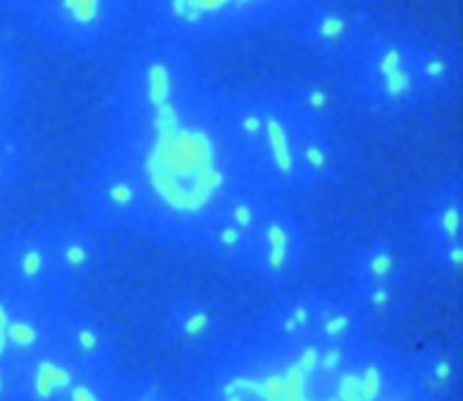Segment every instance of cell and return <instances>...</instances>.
<instances>
[{
    "label": "cell",
    "instance_id": "30bf717a",
    "mask_svg": "<svg viewBox=\"0 0 463 401\" xmlns=\"http://www.w3.org/2000/svg\"><path fill=\"white\" fill-rule=\"evenodd\" d=\"M51 349L89 370H118L114 334L80 294L60 293L51 296Z\"/></svg>",
    "mask_w": 463,
    "mask_h": 401
},
{
    "label": "cell",
    "instance_id": "e0dca14e",
    "mask_svg": "<svg viewBox=\"0 0 463 401\" xmlns=\"http://www.w3.org/2000/svg\"><path fill=\"white\" fill-rule=\"evenodd\" d=\"M51 347V296L9 289L0 332V356L16 363Z\"/></svg>",
    "mask_w": 463,
    "mask_h": 401
},
{
    "label": "cell",
    "instance_id": "7402d4cb",
    "mask_svg": "<svg viewBox=\"0 0 463 401\" xmlns=\"http://www.w3.org/2000/svg\"><path fill=\"white\" fill-rule=\"evenodd\" d=\"M25 94V69L14 49L0 36V117H18Z\"/></svg>",
    "mask_w": 463,
    "mask_h": 401
},
{
    "label": "cell",
    "instance_id": "6da1fadb",
    "mask_svg": "<svg viewBox=\"0 0 463 401\" xmlns=\"http://www.w3.org/2000/svg\"><path fill=\"white\" fill-rule=\"evenodd\" d=\"M101 146L141 190L139 235L201 247L232 199L250 190L233 145L228 90L183 43L148 38L119 63Z\"/></svg>",
    "mask_w": 463,
    "mask_h": 401
},
{
    "label": "cell",
    "instance_id": "484cf974",
    "mask_svg": "<svg viewBox=\"0 0 463 401\" xmlns=\"http://www.w3.org/2000/svg\"><path fill=\"white\" fill-rule=\"evenodd\" d=\"M13 363L0 356V401H11Z\"/></svg>",
    "mask_w": 463,
    "mask_h": 401
},
{
    "label": "cell",
    "instance_id": "9a60e30c",
    "mask_svg": "<svg viewBox=\"0 0 463 401\" xmlns=\"http://www.w3.org/2000/svg\"><path fill=\"white\" fill-rule=\"evenodd\" d=\"M289 22L313 54L338 67L369 29L365 14L344 0H311Z\"/></svg>",
    "mask_w": 463,
    "mask_h": 401
},
{
    "label": "cell",
    "instance_id": "8992f818",
    "mask_svg": "<svg viewBox=\"0 0 463 401\" xmlns=\"http://www.w3.org/2000/svg\"><path fill=\"white\" fill-rule=\"evenodd\" d=\"M345 294L369 325L403 318L412 303V276L407 256L391 237H371L353 253Z\"/></svg>",
    "mask_w": 463,
    "mask_h": 401
},
{
    "label": "cell",
    "instance_id": "7a4b0ae2",
    "mask_svg": "<svg viewBox=\"0 0 463 401\" xmlns=\"http://www.w3.org/2000/svg\"><path fill=\"white\" fill-rule=\"evenodd\" d=\"M208 401H414L409 358L371 336L324 345L235 331L203 359Z\"/></svg>",
    "mask_w": 463,
    "mask_h": 401
},
{
    "label": "cell",
    "instance_id": "d6986e66",
    "mask_svg": "<svg viewBox=\"0 0 463 401\" xmlns=\"http://www.w3.org/2000/svg\"><path fill=\"white\" fill-rule=\"evenodd\" d=\"M412 72L423 108L447 98L458 83V56L449 43L420 38L416 42Z\"/></svg>",
    "mask_w": 463,
    "mask_h": 401
},
{
    "label": "cell",
    "instance_id": "ffe728a7",
    "mask_svg": "<svg viewBox=\"0 0 463 401\" xmlns=\"http://www.w3.org/2000/svg\"><path fill=\"white\" fill-rule=\"evenodd\" d=\"M284 92L302 123L329 134L335 132L338 99L329 81L318 76H309L293 81L284 89Z\"/></svg>",
    "mask_w": 463,
    "mask_h": 401
},
{
    "label": "cell",
    "instance_id": "603a6c76",
    "mask_svg": "<svg viewBox=\"0 0 463 401\" xmlns=\"http://www.w3.org/2000/svg\"><path fill=\"white\" fill-rule=\"evenodd\" d=\"M118 401H181L170 388L159 381L128 378L116 372Z\"/></svg>",
    "mask_w": 463,
    "mask_h": 401
},
{
    "label": "cell",
    "instance_id": "ac0fdd59",
    "mask_svg": "<svg viewBox=\"0 0 463 401\" xmlns=\"http://www.w3.org/2000/svg\"><path fill=\"white\" fill-rule=\"evenodd\" d=\"M81 370L58 350L43 349L13 363L11 401H61Z\"/></svg>",
    "mask_w": 463,
    "mask_h": 401
},
{
    "label": "cell",
    "instance_id": "4fadbf2b",
    "mask_svg": "<svg viewBox=\"0 0 463 401\" xmlns=\"http://www.w3.org/2000/svg\"><path fill=\"white\" fill-rule=\"evenodd\" d=\"M161 343L179 356L206 359L237 329L232 327L221 302L184 294L170 302L161 318Z\"/></svg>",
    "mask_w": 463,
    "mask_h": 401
},
{
    "label": "cell",
    "instance_id": "4316f807",
    "mask_svg": "<svg viewBox=\"0 0 463 401\" xmlns=\"http://www.w3.org/2000/svg\"><path fill=\"white\" fill-rule=\"evenodd\" d=\"M33 0H0V13L14 14V16H25Z\"/></svg>",
    "mask_w": 463,
    "mask_h": 401
},
{
    "label": "cell",
    "instance_id": "9c48e42d",
    "mask_svg": "<svg viewBox=\"0 0 463 401\" xmlns=\"http://www.w3.org/2000/svg\"><path fill=\"white\" fill-rule=\"evenodd\" d=\"M150 38L192 45L248 34L242 0H134Z\"/></svg>",
    "mask_w": 463,
    "mask_h": 401
},
{
    "label": "cell",
    "instance_id": "8fae6325",
    "mask_svg": "<svg viewBox=\"0 0 463 401\" xmlns=\"http://www.w3.org/2000/svg\"><path fill=\"white\" fill-rule=\"evenodd\" d=\"M461 177L439 181L414 213V233L430 267L452 280L459 276L463 258L461 240Z\"/></svg>",
    "mask_w": 463,
    "mask_h": 401
},
{
    "label": "cell",
    "instance_id": "52a82bcc",
    "mask_svg": "<svg viewBox=\"0 0 463 401\" xmlns=\"http://www.w3.org/2000/svg\"><path fill=\"white\" fill-rule=\"evenodd\" d=\"M132 9L134 0H33L24 18L54 51L85 58L116 40Z\"/></svg>",
    "mask_w": 463,
    "mask_h": 401
},
{
    "label": "cell",
    "instance_id": "ba28073f",
    "mask_svg": "<svg viewBox=\"0 0 463 401\" xmlns=\"http://www.w3.org/2000/svg\"><path fill=\"white\" fill-rule=\"evenodd\" d=\"M306 258V229L293 200L271 199L251 233L242 275L279 291L300 276Z\"/></svg>",
    "mask_w": 463,
    "mask_h": 401
},
{
    "label": "cell",
    "instance_id": "3957f363",
    "mask_svg": "<svg viewBox=\"0 0 463 401\" xmlns=\"http://www.w3.org/2000/svg\"><path fill=\"white\" fill-rule=\"evenodd\" d=\"M233 145L250 190L266 197H298L297 166L304 123L284 89L260 87L228 92Z\"/></svg>",
    "mask_w": 463,
    "mask_h": 401
},
{
    "label": "cell",
    "instance_id": "277c9868",
    "mask_svg": "<svg viewBox=\"0 0 463 401\" xmlns=\"http://www.w3.org/2000/svg\"><path fill=\"white\" fill-rule=\"evenodd\" d=\"M418 36L394 27L367 29L340 65L353 98L369 112L405 116L423 108L412 58Z\"/></svg>",
    "mask_w": 463,
    "mask_h": 401
},
{
    "label": "cell",
    "instance_id": "5b68a950",
    "mask_svg": "<svg viewBox=\"0 0 463 401\" xmlns=\"http://www.w3.org/2000/svg\"><path fill=\"white\" fill-rule=\"evenodd\" d=\"M250 327L273 340L324 345L369 336L364 318L345 291L318 287L282 296Z\"/></svg>",
    "mask_w": 463,
    "mask_h": 401
},
{
    "label": "cell",
    "instance_id": "7c38bea8",
    "mask_svg": "<svg viewBox=\"0 0 463 401\" xmlns=\"http://www.w3.org/2000/svg\"><path fill=\"white\" fill-rule=\"evenodd\" d=\"M80 190L87 217L101 229L137 231L141 219V190L130 170L105 146L99 145Z\"/></svg>",
    "mask_w": 463,
    "mask_h": 401
},
{
    "label": "cell",
    "instance_id": "5bb4252c",
    "mask_svg": "<svg viewBox=\"0 0 463 401\" xmlns=\"http://www.w3.org/2000/svg\"><path fill=\"white\" fill-rule=\"evenodd\" d=\"M43 224L51 249L56 294H80L101 264L103 229L87 215L58 217Z\"/></svg>",
    "mask_w": 463,
    "mask_h": 401
},
{
    "label": "cell",
    "instance_id": "44dd1931",
    "mask_svg": "<svg viewBox=\"0 0 463 401\" xmlns=\"http://www.w3.org/2000/svg\"><path fill=\"white\" fill-rule=\"evenodd\" d=\"M421 394L425 390L447 392L456 379L458 356L447 343H432L409 358Z\"/></svg>",
    "mask_w": 463,
    "mask_h": 401
},
{
    "label": "cell",
    "instance_id": "2e32d148",
    "mask_svg": "<svg viewBox=\"0 0 463 401\" xmlns=\"http://www.w3.org/2000/svg\"><path fill=\"white\" fill-rule=\"evenodd\" d=\"M0 284L29 296L56 294L43 222L18 226L0 237Z\"/></svg>",
    "mask_w": 463,
    "mask_h": 401
},
{
    "label": "cell",
    "instance_id": "d4e9b609",
    "mask_svg": "<svg viewBox=\"0 0 463 401\" xmlns=\"http://www.w3.org/2000/svg\"><path fill=\"white\" fill-rule=\"evenodd\" d=\"M29 146L27 134L16 117H0V150Z\"/></svg>",
    "mask_w": 463,
    "mask_h": 401
},
{
    "label": "cell",
    "instance_id": "cb8c5ba5",
    "mask_svg": "<svg viewBox=\"0 0 463 401\" xmlns=\"http://www.w3.org/2000/svg\"><path fill=\"white\" fill-rule=\"evenodd\" d=\"M29 146L0 150V197L20 186L27 168Z\"/></svg>",
    "mask_w": 463,
    "mask_h": 401
},
{
    "label": "cell",
    "instance_id": "83f0119b",
    "mask_svg": "<svg viewBox=\"0 0 463 401\" xmlns=\"http://www.w3.org/2000/svg\"><path fill=\"white\" fill-rule=\"evenodd\" d=\"M9 289L0 284V332H2V322H4V311H5V300H7ZM4 358V356H2Z\"/></svg>",
    "mask_w": 463,
    "mask_h": 401
}]
</instances>
